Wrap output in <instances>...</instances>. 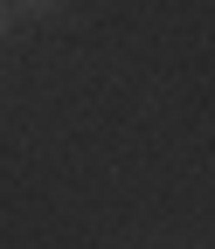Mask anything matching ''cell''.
I'll use <instances>...</instances> for the list:
<instances>
[{"label": "cell", "mask_w": 215, "mask_h": 249, "mask_svg": "<svg viewBox=\"0 0 215 249\" xmlns=\"http://www.w3.org/2000/svg\"><path fill=\"white\" fill-rule=\"evenodd\" d=\"M7 14H21V21H56L63 0H7Z\"/></svg>", "instance_id": "obj_1"}, {"label": "cell", "mask_w": 215, "mask_h": 249, "mask_svg": "<svg viewBox=\"0 0 215 249\" xmlns=\"http://www.w3.org/2000/svg\"><path fill=\"white\" fill-rule=\"evenodd\" d=\"M7 21H14V14H7V0H0V42H7Z\"/></svg>", "instance_id": "obj_2"}]
</instances>
